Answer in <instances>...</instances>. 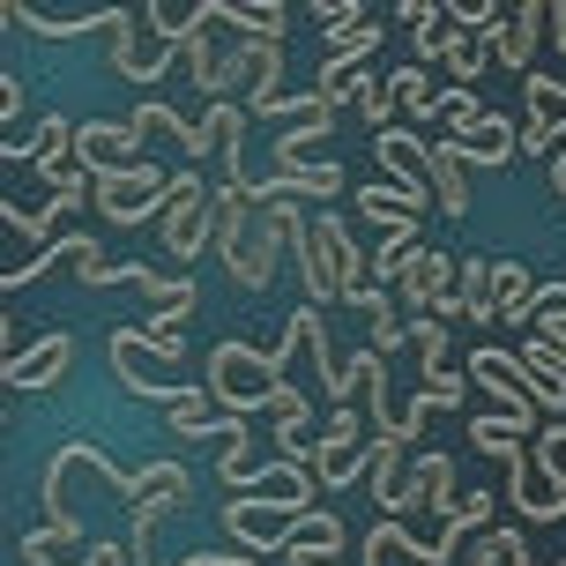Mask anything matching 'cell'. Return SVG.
Returning a JSON list of instances; mask_svg holds the SVG:
<instances>
[{
    "label": "cell",
    "mask_w": 566,
    "mask_h": 566,
    "mask_svg": "<svg viewBox=\"0 0 566 566\" xmlns=\"http://www.w3.org/2000/svg\"><path fill=\"white\" fill-rule=\"evenodd\" d=\"M484 60H492V45L462 30V38H454V53H448V90H470V83L484 75Z\"/></svg>",
    "instance_id": "1f68e13d"
},
{
    "label": "cell",
    "mask_w": 566,
    "mask_h": 566,
    "mask_svg": "<svg viewBox=\"0 0 566 566\" xmlns=\"http://www.w3.org/2000/svg\"><path fill=\"white\" fill-rule=\"evenodd\" d=\"M530 336H566V283H544L537 291V306H530Z\"/></svg>",
    "instance_id": "836d02e7"
},
{
    "label": "cell",
    "mask_w": 566,
    "mask_h": 566,
    "mask_svg": "<svg viewBox=\"0 0 566 566\" xmlns=\"http://www.w3.org/2000/svg\"><path fill=\"white\" fill-rule=\"evenodd\" d=\"M396 113H402L396 83H388V75H366V90H358V119H366L373 135H388V127H396Z\"/></svg>",
    "instance_id": "4dcf8cb0"
},
{
    "label": "cell",
    "mask_w": 566,
    "mask_h": 566,
    "mask_svg": "<svg viewBox=\"0 0 566 566\" xmlns=\"http://www.w3.org/2000/svg\"><path fill=\"white\" fill-rule=\"evenodd\" d=\"M0 119H8V127L23 119V83H15V75H0Z\"/></svg>",
    "instance_id": "8d00e7d4"
},
{
    "label": "cell",
    "mask_w": 566,
    "mask_h": 566,
    "mask_svg": "<svg viewBox=\"0 0 566 566\" xmlns=\"http://www.w3.org/2000/svg\"><path fill=\"white\" fill-rule=\"evenodd\" d=\"M313 478H321V492H343L350 478H373V418L358 410V402L328 410V424H321V454H313Z\"/></svg>",
    "instance_id": "3957f363"
},
{
    "label": "cell",
    "mask_w": 566,
    "mask_h": 566,
    "mask_svg": "<svg viewBox=\"0 0 566 566\" xmlns=\"http://www.w3.org/2000/svg\"><path fill=\"white\" fill-rule=\"evenodd\" d=\"M127 127L142 135V149H149V142H171L179 157H195V127H187V119L171 113V105H157V97H142L135 113H127Z\"/></svg>",
    "instance_id": "d4e9b609"
},
{
    "label": "cell",
    "mask_w": 566,
    "mask_h": 566,
    "mask_svg": "<svg viewBox=\"0 0 566 566\" xmlns=\"http://www.w3.org/2000/svg\"><path fill=\"white\" fill-rule=\"evenodd\" d=\"M209 23H231L239 38H261V45H283V30H291V8L283 0H209Z\"/></svg>",
    "instance_id": "2e32d148"
},
{
    "label": "cell",
    "mask_w": 566,
    "mask_h": 566,
    "mask_svg": "<svg viewBox=\"0 0 566 566\" xmlns=\"http://www.w3.org/2000/svg\"><path fill=\"white\" fill-rule=\"evenodd\" d=\"M75 149H83V165L97 171V179H105V171H127V165H142V157H149L127 119H83V127H75Z\"/></svg>",
    "instance_id": "30bf717a"
},
{
    "label": "cell",
    "mask_w": 566,
    "mask_h": 566,
    "mask_svg": "<svg viewBox=\"0 0 566 566\" xmlns=\"http://www.w3.org/2000/svg\"><path fill=\"white\" fill-rule=\"evenodd\" d=\"M544 30H552V0H522V8H507V23L492 30L484 45H492V60H500V67H514V75H537L530 60H537Z\"/></svg>",
    "instance_id": "ba28073f"
},
{
    "label": "cell",
    "mask_w": 566,
    "mask_h": 566,
    "mask_svg": "<svg viewBox=\"0 0 566 566\" xmlns=\"http://www.w3.org/2000/svg\"><path fill=\"white\" fill-rule=\"evenodd\" d=\"M380 30H388V23H358V30H343V38H328L321 75H358V67H366V53H380Z\"/></svg>",
    "instance_id": "4316f807"
},
{
    "label": "cell",
    "mask_w": 566,
    "mask_h": 566,
    "mask_svg": "<svg viewBox=\"0 0 566 566\" xmlns=\"http://www.w3.org/2000/svg\"><path fill=\"white\" fill-rule=\"evenodd\" d=\"M454 306H462V321H500V306H492V254H462Z\"/></svg>",
    "instance_id": "484cf974"
},
{
    "label": "cell",
    "mask_w": 566,
    "mask_h": 566,
    "mask_svg": "<svg viewBox=\"0 0 566 566\" xmlns=\"http://www.w3.org/2000/svg\"><path fill=\"white\" fill-rule=\"evenodd\" d=\"M291 350H298L291 328H283V343H269V350H254V343H217V350H209V366H201L217 410H224V418H254L261 402H276Z\"/></svg>",
    "instance_id": "6da1fadb"
},
{
    "label": "cell",
    "mask_w": 566,
    "mask_h": 566,
    "mask_svg": "<svg viewBox=\"0 0 566 566\" xmlns=\"http://www.w3.org/2000/svg\"><path fill=\"white\" fill-rule=\"evenodd\" d=\"M388 83H396V97H402V113H410V119H440V97H448V90L432 83V67H418V60H410V67H396V75H388Z\"/></svg>",
    "instance_id": "83f0119b"
},
{
    "label": "cell",
    "mask_w": 566,
    "mask_h": 566,
    "mask_svg": "<svg viewBox=\"0 0 566 566\" xmlns=\"http://www.w3.org/2000/svg\"><path fill=\"white\" fill-rule=\"evenodd\" d=\"M157 239H165L171 261H201V247L217 254V187H201V171H179V179H171Z\"/></svg>",
    "instance_id": "7a4b0ae2"
},
{
    "label": "cell",
    "mask_w": 566,
    "mask_h": 566,
    "mask_svg": "<svg viewBox=\"0 0 566 566\" xmlns=\"http://www.w3.org/2000/svg\"><path fill=\"white\" fill-rule=\"evenodd\" d=\"M75 366V336L67 328H45L38 343H23L15 358H8V388H60Z\"/></svg>",
    "instance_id": "9c48e42d"
},
{
    "label": "cell",
    "mask_w": 566,
    "mask_h": 566,
    "mask_svg": "<svg viewBox=\"0 0 566 566\" xmlns=\"http://www.w3.org/2000/svg\"><path fill=\"white\" fill-rule=\"evenodd\" d=\"M454 149H462V165H514L522 157V119H507V113H484L470 135H454Z\"/></svg>",
    "instance_id": "4fadbf2b"
},
{
    "label": "cell",
    "mask_w": 566,
    "mask_h": 566,
    "mask_svg": "<svg viewBox=\"0 0 566 566\" xmlns=\"http://www.w3.org/2000/svg\"><path fill=\"white\" fill-rule=\"evenodd\" d=\"M373 157H380V179H396L402 195H418L424 209H440V201H432V142H418L410 127H388V135H373Z\"/></svg>",
    "instance_id": "52a82bcc"
},
{
    "label": "cell",
    "mask_w": 566,
    "mask_h": 566,
    "mask_svg": "<svg viewBox=\"0 0 566 566\" xmlns=\"http://www.w3.org/2000/svg\"><path fill=\"white\" fill-rule=\"evenodd\" d=\"M432 201L440 217H470V165L454 142H432Z\"/></svg>",
    "instance_id": "7402d4cb"
},
{
    "label": "cell",
    "mask_w": 566,
    "mask_h": 566,
    "mask_svg": "<svg viewBox=\"0 0 566 566\" xmlns=\"http://www.w3.org/2000/svg\"><path fill=\"white\" fill-rule=\"evenodd\" d=\"M23 559L30 566H97V544H90L83 530H53V522H45V530L23 537Z\"/></svg>",
    "instance_id": "d6986e66"
},
{
    "label": "cell",
    "mask_w": 566,
    "mask_h": 566,
    "mask_svg": "<svg viewBox=\"0 0 566 566\" xmlns=\"http://www.w3.org/2000/svg\"><path fill=\"white\" fill-rule=\"evenodd\" d=\"M522 366L544 373V380H566V336L559 343H552V336H530V343H522Z\"/></svg>",
    "instance_id": "e575fe53"
},
{
    "label": "cell",
    "mask_w": 566,
    "mask_h": 566,
    "mask_svg": "<svg viewBox=\"0 0 566 566\" xmlns=\"http://www.w3.org/2000/svg\"><path fill=\"white\" fill-rule=\"evenodd\" d=\"M165 195H171V179L157 171V157H142V165H127V171H105L90 201H97V217H105V224L135 231L142 217H165Z\"/></svg>",
    "instance_id": "5b68a950"
},
{
    "label": "cell",
    "mask_w": 566,
    "mask_h": 566,
    "mask_svg": "<svg viewBox=\"0 0 566 566\" xmlns=\"http://www.w3.org/2000/svg\"><path fill=\"white\" fill-rule=\"evenodd\" d=\"M60 149H75V119L67 113H45L30 142H0V157H8V165H30V171L45 165V157H60Z\"/></svg>",
    "instance_id": "cb8c5ba5"
},
{
    "label": "cell",
    "mask_w": 566,
    "mask_h": 566,
    "mask_svg": "<svg viewBox=\"0 0 566 566\" xmlns=\"http://www.w3.org/2000/svg\"><path fill=\"white\" fill-rule=\"evenodd\" d=\"M552 201H566V119H559V157H552Z\"/></svg>",
    "instance_id": "74e56055"
},
{
    "label": "cell",
    "mask_w": 566,
    "mask_h": 566,
    "mask_svg": "<svg viewBox=\"0 0 566 566\" xmlns=\"http://www.w3.org/2000/svg\"><path fill=\"white\" fill-rule=\"evenodd\" d=\"M350 201H358V217H366L380 239H388L396 224H410V217H424V201H418V195H402L396 179H366V187H358Z\"/></svg>",
    "instance_id": "e0dca14e"
},
{
    "label": "cell",
    "mask_w": 566,
    "mask_h": 566,
    "mask_svg": "<svg viewBox=\"0 0 566 566\" xmlns=\"http://www.w3.org/2000/svg\"><path fill=\"white\" fill-rule=\"evenodd\" d=\"M402 23H410V38H418V67L424 60H448L454 53V8H424V0H402Z\"/></svg>",
    "instance_id": "44dd1931"
},
{
    "label": "cell",
    "mask_w": 566,
    "mask_h": 566,
    "mask_svg": "<svg viewBox=\"0 0 566 566\" xmlns=\"http://www.w3.org/2000/svg\"><path fill=\"white\" fill-rule=\"evenodd\" d=\"M544 38H559V53H566V0L552 8V30H544Z\"/></svg>",
    "instance_id": "ab89813d"
},
{
    "label": "cell",
    "mask_w": 566,
    "mask_h": 566,
    "mask_svg": "<svg viewBox=\"0 0 566 566\" xmlns=\"http://www.w3.org/2000/svg\"><path fill=\"white\" fill-rule=\"evenodd\" d=\"M119 15H127V8H67V15H45V8H23V0L0 8V23L30 30V38H83V30H105V38H113Z\"/></svg>",
    "instance_id": "7c38bea8"
},
{
    "label": "cell",
    "mask_w": 566,
    "mask_h": 566,
    "mask_svg": "<svg viewBox=\"0 0 566 566\" xmlns=\"http://www.w3.org/2000/svg\"><path fill=\"white\" fill-rule=\"evenodd\" d=\"M97 566H135V552L127 544H97Z\"/></svg>",
    "instance_id": "f35d334b"
},
{
    "label": "cell",
    "mask_w": 566,
    "mask_h": 566,
    "mask_svg": "<svg viewBox=\"0 0 566 566\" xmlns=\"http://www.w3.org/2000/svg\"><path fill=\"white\" fill-rule=\"evenodd\" d=\"M544 283L530 276V261L492 254V306H500V328H530V306H537Z\"/></svg>",
    "instance_id": "5bb4252c"
},
{
    "label": "cell",
    "mask_w": 566,
    "mask_h": 566,
    "mask_svg": "<svg viewBox=\"0 0 566 566\" xmlns=\"http://www.w3.org/2000/svg\"><path fill=\"white\" fill-rule=\"evenodd\" d=\"M366 566H440V552L418 544L402 522H373L366 530Z\"/></svg>",
    "instance_id": "ffe728a7"
},
{
    "label": "cell",
    "mask_w": 566,
    "mask_h": 566,
    "mask_svg": "<svg viewBox=\"0 0 566 566\" xmlns=\"http://www.w3.org/2000/svg\"><path fill=\"white\" fill-rule=\"evenodd\" d=\"M507 500H514L522 522H566V484L544 470L537 454H522V462L507 470Z\"/></svg>",
    "instance_id": "8fae6325"
},
{
    "label": "cell",
    "mask_w": 566,
    "mask_h": 566,
    "mask_svg": "<svg viewBox=\"0 0 566 566\" xmlns=\"http://www.w3.org/2000/svg\"><path fill=\"white\" fill-rule=\"evenodd\" d=\"M328 127H336V113L328 119H306V127H283L276 142H269V157H276V171H306V165H328Z\"/></svg>",
    "instance_id": "603a6c76"
},
{
    "label": "cell",
    "mask_w": 566,
    "mask_h": 566,
    "mask_svg": "<svg viewBox=\"0 0 566 566\" xmlns=\"http://www.w3.org/2000/svg\"><path fill=\"white\" fill-rule=\"evenodd\" d=\"M298 507H276V500H224V537L247 544V559H283V544L298 537Z\"/></svg>",
    "instance_id": "8992f818"
},
{
    "label": "cell",
    "mask_w": 566,
    "mask_h": 566,
    "mask_svg": "<svg viewBox=\"0 0 566 566\" xmlns=\"http://www.w3.org/2000/svg\"><path fill=\"white\" fill-rule=\"evenodd\" d=\"M179 321H187V313H142V321H135L142 350H149V358H165V366H179V358H187V336H179Z\"/></svg>",
    "instance_id": "f1b7e54d"
},
{
    "label": "cell",
    "mask_w": 566,
    "mask_h": 566,
    "mask_svg": "<svg viewBox=\"0 0 566 566\" xmlns=\"http://www.w3.org/2000/svg\"><path fill=\"white\" fill-rule=\"evenodd\" d=\"M343 544H350V530H343L328 507H313L306 522H298V537L283 544V559H291V566H336Z\"/></svg>",
    "instance_id": "9a60e30c"
},
{
    "label": "cell",
    "mask_w": 566,
    "mask_h": 566,
    "mask_svg": "<svg viewBox=\"0 0 566 566\" xmlns=\"http://www.w3.org/2000/svg\"><path fill=\"white\" fill-rule=\"evenodd\" d=\"M105 45H113V75H127V83H165L171 60H187L179 38H165V30L149 23V8H127Z\"/></svg>",
    "instance_id": "277c9868"
},
{
    "label": "cell",
    "mask_w": 566,
    "mask_h": 566,
    "mask_svg": "<svg viewBox=\"0 0 566 566\" xmlns=\"http://www.w3.org/2000/svg\"><path fill=\"white\" fill-rule=\"evenodd\" d=\"M179 67H187V83L201 90V105H209V97H217V67H224V53L209 45V30H201L195 45H187V60H179Z\"/></svg>",
    "instance_id": "d6a6232c"
},
{
    "label": "cell",
    "mask_w": 566,
    "mask_h": 566,
    "mask_svg": "<svg viewBox=\"0 0 566 566\" xmlns=\"http://www.w3.org/2000/svg\"><path fill=\"white\" fill-rule=\"evenodd\" d=\"M67 209H75V201H60V195H45V201H8V209H0V217H8V231H23V239H45V231L60 224V217H67Z\"/></svg>",
    "instance_id": "f546056e"
},
{
    "label": "cell",
    "mask_w": 566,
    "mask_h": 566,
    "mask_svg": "<svg viewBox=\"0 0 566 566\" xmlns=\"http://www.w3.org/2000/svg\"><path fill=\"white\" fill-rule=\"evenodd\" d=\"M402 343H410V321H402V306H380V313H373V350L388 358V350H402Z\"/></svg>",
    "instance_id": "d590c367"
},
{
    "label": "cell",
    "mask_w": 566,
    "mask_h": 566,
    "mask_svg": "<svg viewBox=\"0 0 566 566\" xmlns=\"http://www.w3.org/2000/svg\"><path fill=\"white\" fill-rule=\"evenodd\" d=\"M60 261H67V269H83V261H105V247H97L90 231H67V239H53V247H45L38 261H15V269H8L0 283H8V291H23V283H38L45 269H60Z\"/></svg>",
    "instance_id": "ac0fdd59"
}]
</instances>
